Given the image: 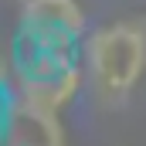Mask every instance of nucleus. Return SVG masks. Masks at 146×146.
Instances as JSON below:
<instances>
[{
  "label": "nucleus",
  "mask_w": 146,
  "mask_h": 146,
  "mask_svg": "<svg viewBox=\"0 0 146 146\" xmlns=\"http://www.w3.org/2000/svg\"><path fill=\"white\" fill-rule=\"evenodd\" d=\"M85 61L99 88L112 95L129 92L146 72V34L136 24L99 27L85 41Z\"/></svg>",
  "instance_id": "1"
},
{
  "label": "nucleus",
  "mask_w": 146,
  "mask_h": 146,
  "mask_svg": "<svg viewBox=\"0 0 146 146\" xmlns=\"http://www.w3.org/2000/svg\"><path fill=\"white\" fill-rule=\"evenodd\" d=\"M17 85H21L24 99L58 112L82 85V72L72 61V48L31 44V54H24L17 61Z\"/></svg>",
  "instance_id": "2"
},
{
  "label": "nucleus",
  "mask_w": 146,
  "mask_h": 146,
  "mask_svg": "<svg viewBox=\"0 0 146 146\" xmlns=\"http://www.w3.org/2000/svg\"><path fill=\"white\" fill-rule=\"evenodd\" d=\"M3 146H65V133L54 109L37 106L31 99H14V109L7 115Z\"/></svg>",
  "instance_id": "4"
},
{
  "label": "nucleus",
  "mask_w": 146,
  "mask_h": 146,
  "mask_svg": "<svg viewBox=\"0 0 146 146\" xmlns=\"http://www.w3.org/2000/svg\"><path fill=\"white\" fill-rule=\"evenodd\" d=\"M14 109V99H10V92L0 85V139H3V129H7V115Z\"/></svg>",
  "instance_id": "5"
},
{
  "label": "nucleus",
  "mask_w": 146,
  "mask_h": 146,
  "mask_svg": "<svg viewBox=\"0 0 146 146\" xmlns=\"http://www.w3.org/2000/svg\"><path fill=\"white\" fill-rule=\"evenodd\" d=\"M21 31L37 48H72L85 31V14L75 0H27Z\"/></svg>",
  "instance_id": "3"
}]
</instances>
